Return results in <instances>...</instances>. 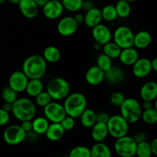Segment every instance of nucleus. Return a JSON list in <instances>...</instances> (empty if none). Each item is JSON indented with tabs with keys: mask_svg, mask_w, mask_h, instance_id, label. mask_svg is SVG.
I'll return each instance as SVG.
<instances>
[{
	"mask_svg": "<svg viewBox=\"0 0 157 157\" xmlns=\"http://www.w3.org/2000/svg\"><path fill=\"white\" fill-rule=\"evenodd\" d=\"M140 58L139 52L134 47L121 49L119 60L121 64L126 66H132Z\"/></svg>",
	"mask_w": 157,
	"mask_h": 157,
	"instance_id": "19",
	"label": "nucleus"
},
{
	"mask_svg": "<svg viewBox=\"0 0 157 157\" xmlns=\"http://www.w3.org/2000/svg\"><path fill=\"white\" fill-rule=\"evenodd\" d=\"M152 155L153 154L150 149V143L146 140L144 142L138 143L136 145L135 156L137 157H151Z\"/></svg>",
	"mask_w": 157,
	"mask_h": 157,
	"instance_id": "35",
	"label": "nucleus"
},
{
	"mask_svg": "<svg viewBox=\"0 0 157 157\" xmlns=\"http://www.w3.org/2000/svg\"><path fill=\"white\" fill-rule=\"evenodd\" d=\"M90 157H112L110 147L104 142L95 143L90 149Z\"/></svg>",
	"mask_w": 157,
	"mask_h": 157,
	"instance_id": "25",
	"label": "nucleus"
},
{
	"mask_svg": "<svg viewBox=\"0 0 157 157\" xmlns=\"http://www.w3.org/2000/svg\"><path fill=\"white\" fill-rule=\"evenodd\" d=\"M46 91L49 94L52 101L64 100L71 93V86L68 81L61 77H56L49 81Z\"/></svg>",
	"mask_w": 157,
	"mask_h": 157,
	"instance_id": "4",
	"label": "nucleus"
},
{
	"mask_svg": "<svg viewBox=\"0 0 157 157\" xmlns=\"http://www.w3.org/2000/svg\"><path fill=\"white\" fill-rule=\"evenodd\" d=\"M125 78V72L118 66H113L104 72V80L111 84H118Z\"/></svg>",
	"mask_w": 157,
	"mask_h": 157,
	"instance_id": "20",
	"label": "nucleus"
},
{
	"mask_svg": "<svg viewBox=\"0 0 157 157\" xmlns=\"http://www.w3.org/2000/svg\"><path fill=\"white\" fill-rule=\"evenodd\" d=\"M112 65H113V61H112L111 58L104 55V53L100 55L97 58V66L99 67L104 72L110 68Z\"/></svg>",
	"mask_w": 157,
	"mask_h": 157,
	"instance_id": "38",
	"label": "nucleus"
},
{
	"mask_svg": "<svg viewBox=\"0 0 157 157\" xmlns=\"http://www.w3.org/2000/svg\"><path fill=\"white\" fill-rule=\"evenodd\" d=\"M64 10L61 2L59 0H48L42 7L43 15L46 18L50 20L59 18L62 15Z\"/></svg>",
	"mask_w": 157,
	"mask_h": 157,
	"instance_id": "13",
	"label": "nucleus"
},
{
	"mask_svg": "<svg viewBox=\"0 0 157 157\" xmlns=\"http://www.w3.org/2000/svg\"><path fill=\"white\" fill-rule=\"evenodd\" d=\"M44 90V84L41 79H29L25 91L31 98H34Z\"/></svg>",
	"mask_w": 157,
	"mask_h": 157,
	"instance_id": "27",
	"label": "nucleus"
},
{
	"mask_svg": "<svg viewBox=\"0 0 157 157\" xmlns=\"http://www.w3.org/2000/svg\"><path fill=\"white\" fill-rule=\"evenodd\" d=\"M68 157H90V148L85 146H77L71 149Z\"/></svg>",
	"mask_w": 157,
	"mask_h": 157,
	"instance_id": "37",
	"label": "nucleus"
},
{
	"mask_svg": "<svg viewBox=\"0 0 157 157\" xmlns=\"http://www.w3.org/2000/svg\"><path fill=\"white\" fill-rule=\"evenodd\" d=\"M132 72L137 78H144L152 72L150 59L147 58H139L132 65Z\"/></svg>",
	"mask_w": 157,
	"mask_h": 157,
	"instance_id": "15",
	"label": "nucleus"
},
{
	"mask_svg": "<svg viewBox=\"0 0 157 157\" xmlns=\"http://www.w3.org/2000/svg\"><path fill=\"white\" fill-rule=\"evenodd\" d=\"M133 32L126 25H121L117 28L112 35L113 42L116 43L121 49L133 47Z\"/></svg>",
	"mask_w": 157,
	"mask_h": 157,
	"instance_id": "8",
	"label": "nucleus"
},
{
	"mask_svg": "<svg viewBox=\"0 0 157 157\" xmlns=\"http://www.w3.org/2000/svg\"><path fill=\"white\" fill-rule=\"evenodd\" d=\"M65 133V130L60 123H50L48 128L45 132V136L48 140L56 142L60 140Z\"/></svg>",
	"mask_w": 157,
	"mask_h": 157,
	"instance_id": "24",
	"label": "nucleus"
},
{
	"mask_svg": "<svg viewBox=\"0 0 157 157\" xmlns=\"http://www.w3.org/2000/svg\"><path fill=\"white\" fill-rule=\"evenodd\" d=\"M94 49L96 51L101 50V49H102V45H101V44H99V43L95 42L94 44Z\"/></svg>",
	"mask_w": 157,
	"mask_h": 157,
	"instance_id": "53",
	"label": "nucleus"
},
{
	"mask_svg": "<svg viewBox=\"0 0 157 157\" xmlns=\"http://www.w3.org/2000/svg\"><path fill=\"white\" fill-rule=\"evenodd\" d=\"M91 137L95 143L104 142L108 136V130L105 123L96 122L91 127Z\"/></svg>",
	"mask_w": 157,
	"mask_h": 157,
	"instance_id": "23",
	"label": "nucleus"
},
{
	"mask_svg": "<svg viewBox=\"0 0 157 157\" xmlns=\"http://www.w3.org/2000/svg\"><path fill=\"white\" fill-rule=\"evenodd\" d=\"M133 138L134 139V140L136 141V144H138V143H141L145 141L146 139H147V135H146V133H144V132L140 131L136 133V134L133 136Z\"/></svg>",
	"mask_w": 157,
	"mask_h": 157,
	"instance_id": "44",
	"label": "nucleus"
},
{
	"mask_svg": "<svg viewBox=\"0 0 157 157\" xmlns=\"http://www.w3.org/2000/svg\"><path fill=\"white\" fill-rule=\"evenodd\" d=\"M11 115L9 112L6 111L2 108H0V127L6 125L10 121Z\"/></svg>",
	"mask_w": 157,
	"mask_h": 157,
	"instance_id": "42",
	"label": "nucleus"
},
{
	"mask_svg": "<svg viewBox=\"0 0 157 157\" xmlns=\"http://www.w3.org/2000/svg\"><path fill=\"white\" fill-rule=\"evenodd\" d=\"M61 125L62 126V127L64 128V130L65 131H69V130H71L72 129L75 127V118L71 117L66 116L62 121H61Z\"/></svg>",
	"mask_w": 157,
	"mask_h": 157,
	"instance_id": "41",
	"label": "nucleus"
},
{
	"mask_svg": "<svg viewBox=\"0 0 157 157\" xmlns=\"http://www.w3.org/2000/svg\"><path fill=\"white\" fill-rule=\"evenodd\" d=\"M106 124L109 135L115 140L126 136L129 132V124L121 114L110 116Z\"/></svg>",
	"mask_w": 157,
	"mask_h": 157,
	"instance_id": "6",
	"label": "nucleus"
},
{
	"mask_svg": "<svg viewBox=\"0 0 157 157\" xmlns=\"http://www.w3.org/2000/svg\"><path fill=\"white\" fill-rule=\"evenodd\" d=\"M140 96L143 101H156L157 98V84L148 81L143 84L140 90Z\"/></svg>",
	"mask_w": 157,
	"mask_h": 157,
	"instance_id": "18",
	"label": "nucleus"
},
{
	"mask_svg": "<svg viewBox=\"0 0 157 157\" xmlns=\"http://www.w3.org/2000/svg\"><path fill=\"white\" fill-rule=\"evenodd\" d=\"M7 2H9V3H11V4L12 5H17V6H18L20 0H7Z\"/></svg>",
	"mask_w": 157,
	"mask_h": 157,
	"instance_id": "54",
	"label": "nucleus"
},
{
	"mask_svg": "<svg viewBox=\"0 0 157 157\" xmlns=\"http://www.w3.org/2000/svg\"><path fill=\"white\" fill-rule=\"evenodd\" d=\"M152 42V35L147 31H140L134 34L133 38V47L137 50L146 49L150 45Z\"/></svg>",
	"mask_w": 157,
	"mask_h": 157,
	"instance_id": "21",
	"label": "nucleus"
},
{
	"mask_svg": "<svg viewBox=\"0 0 157 157\" xmlns=\"http://www.w3.org/2000/svg\"><path fill=\"white\" fill-rule=\"evenodd\" d=\"M29 80L22 71H15L9 76V87L13 89L16 93H22L25 90Z\"/></svg>",
	"mask_w": 157,
	"mask_h": 157,
	"instance_id": "12",
	"label": "nucleus"
},
{
	"mask_svg": "<svg viewBox=\"0 0 157 157\" xmlns=\"http://www.w3.org/2000/svg\"><path fill=\"white\" fill-rule=\"evenodd\" d=\"M117 16L121 18H127L131 13V6L130 3L125 0H119L115 5Z\"/></svg>",
	"mask_w": 157,
	"mask_h": 157,
	"instance_id": "31",
	"label": "nucleus"
},
{
	"mask_svg": "<svg viewBox=\"0 0 157 157\" xmlns=\"http://www.w3.org/2000/svg\"><path fill=\"white\" fill-rule=\"evenodd\" d=\"M91 34L95 42L99 43L102 46L111 41L113 35L110 28L102 23L92 28Z\"/></svg>",
	"mask_w": 157,
	"mask_h": 157,
	"instance_id": "14",
	"label": "nucleus"
},
{
	"mask_svg": "<svg viewBox=\"0 0 157 157\" xmlns=\"http://www.w3.org/2000/svg\"><path fill=\"white\" fill-rule=\"evenodd\" d=\"M136 141L133 136H126L116 139L114 143V150L117 154L121 157H133L136 154Z\"/></svg>",
	"mask_w": 157,
	"mask_h": 157,
	"instance_id": "7",
	"label": "nucleus"
},
{
	"mask_svg": "<svg viewBox=\"0 0 157 157\" xmlns=\"http://www.w3.org/2000/svg\"><path fill=\"white\" fill-rule=\"evenodd\" d=\"M21 71L29 79H41L47 71V62L41 55H30L23 61Z\"/></svg>",
	"mask_w": 157,
	"mask_h": 157,
	"instance_id": "1",
	"label": "nucleus"
},
{
	"mask_svg": "<svg viewBox=\"0 0 157 157\" xmlns=\"http://www.w3.org/2000/svg\"><path fill=\"white\" fill-rule=\"evenodd\" d=\"M125 99L126 98L124 94L120 91L113 92L110 97V103H111L112 105L115 106V107H120Z\"/></svg>",
	"mask_w": 157,
	"mask_h": 157,
	"instance_id": "40",
	"label": "nucleus"
},
{
	"mask_svg": "<svg viewBox=\"0 0 157 157\" xmlns=\"http://www.w3.org/2000/svg\"><path fill=\"white\" fill-rule=\"evenodd\" d=\"M44 117L50 123H61V121L67 116L63 104L58 101H52L43 107Z\"/></svg>",
	"mask_w": 157,
	"mask_h": 157,
	"instance_id": "9",
	"label": "nucleus"
},
{
	"mask_svg": "<svg viewBox=\"0 0 157 157\" xmlns=\"http://www.w3.org/2000/svg\"><path fill=\"white\" fill-rule=\"evenodd\" d=\"M18 6L21 15L28 19H33L38 15L39 7L34 0H20Z\"/></svg>",
	"mask_w": 157,
	"mask_h": 157,
	"instance_id": "16",
	"label": "nucleus"
},
{
	"mask_svg": "<svg viewBox=\"0 0 157 157\" xmlns=\"http://www.w3.org/2000/svg\"><path fill=\"white\" fill-rule=\"evenodd\" d=\"M34 1H35V2L36 3L38 7L42 8L48 2V0H34Z\"/></svg>",
	"mask_w": 157,
	"mask_h": 157,
	"instance_id": "52",
	"label": "nucleus"
},
{
	"mask_svg": "<svg viewBox=\"0 0 157 157\" xmlns=\"http://www.w3.org/2000/svg\"><path fill=\"white\" fill-rule=\"evenodd\" d=\"M42 57L47 63H57L61 60V51L56 46H47L43 51Z\"/></svg>",
	"mask_w": 157,
	"mask_h": 157,
	"instance_id": "26",
	"label": "nucleus"
},
{
	"mask_svg": "<svg viewBox=\"0 0 157 157\" xmlns=\"http://www.w3.org/2000/svg\"><path fill=\"white\" fill-rule=\"evenodd\" d=\"M12 114L18 121H32L36 116L37 108L35 102L27 98H18L12 104Z\"/></svg>",
	"mask_w": 157,
	"mask_h": 157,
	"instance_id": "2",
	"label": "nucleus"
},
{
	"mask_svg": "<svg viewBox=\"0 0 157 157\" xmlns=\"http://www.w3.org/2000/svg\"><path fill=\"white\" fill-rule=\"evenodd\" d=\"M102 51L104 55H106L113 60L119 58V55L121 52V48L116 43L110 41L102 46Z\"/></svg>",
	"mask_w": 157,
	"mask_h": 157,
	"instance_id": "30",
	"label": "nucleus"
},
{
	"mask_svg": "<svg viewBox=\"0 0 157 157\" xmlns=\"http://www.w3.org/2000/svg\"><path fill=\"white\" fill-rule=\"evenodd\" d=\"M87 104L85 95L80 92L70 93L63 103L66 114L75 119L79 118L83 111L87 108Z\"/></svg>",
	"mask_w": 157,
	"mask_h": 157,
	"instance_id": "3",
	"label": "nucleus"
},
{
	"mask_svg": "<svg viewBox=\"0 0 157 157\" xmlns=\"http://www.w3.org/2000/svg\"><path fill=\"white\" fill-rule=\"evenodd\" d=\"M74 18L76 21V22L78 23V25L82 24L84 23V15H83L82 13H80V12H76L75 15H74Z\"/></svg>",
	"mask_w": 157,
	"mask_h": 157,
	"instance_id": "48",
	"label": "nucleus"
},
{
	"mask_svg": "<svg viewBox=\"0 0 157 157\" xmlns=\"http://www.w3.org/2000/svg\"><path fill=\"white\" fill-rule=\"evenodd\" d=\"M61 2L64 9L73 13L78 12L82 8L83 0H61Z\"/></svg>",
	"mask_w": 157,
	"mask_h": 157,
	"instance_id": "33",
	"label": "nucleus"
},
{
	"mask_svg": "<svg viewBox=\"0 0 157 157\" xmlns=\"http://www.w3.org/2000/svg\"><path fill=\"white\" fill-rule=\"evenodd\" d=\"M150 64H151L152 71L156 72L157 71V58H155L153 60H150Z\"/></svg>",
	"mask_w": 157,
	"mask_h": 157,
	"instance_id": "51",
	"label": "nucleus"
},
{
	"mask_svg": "<svg viewBox=\"0 0 157 157\" xmlns=\"http://www.w3.org/2000/svg\"><path fill=\"white\" fill-rule=\"evenodd\" d=\"M79 118L81 125L87 129L91 128L94 125L95 123L97 122L96 113L94 110L90 108H87V107L83 111V113H81Z\"/></svg>",
	"mask_w": 157,
	"mask_h": 157,
	"instance_id": "28",
	"label": "nucleus"
},
{
	"mask_svg": "<svg viewBox=\"0 0 157 157\" xmlns=\"http://www.w3.org/2000/svg\"><path fill=\"white\" fill-rule=\"evenodd\" d=\"M85 80L90 86H98L104 81V71L97 65L89 67L85 74Z\"/></svg>",
	"mask_w": 157,
	"mask_h": 157,
	"instance_id": "17",
	"label": "nucleus"
},
{
	"mask_svg": "<svg viewBox=\"0 0 157 157\" xmlns=\"http://www.w3.org/2000/svg\"><path fill=\"white\" fill-rule=\"evenodd\" d=\"M26 132L18 124L9 126L3 133V140L10 146H16L25 140Z\"/></svg>",
	"mask_w": 157,
	"mask_h": 157,
	"instance_id": "10",
	"label": "nucleus"
},
{
	"mask_svg": "<svg viewBox=\"0 0 157 157\" xmlns=\"http://www.w3.org/2000/svg\"><path fill=\"white\" fill-rule=\"evenodd\" d=\"M110 117V114L106 113V112H99V113H96V121L97 122L105 123V124H107Z\"/></svg>",
	"mask_w": 157,
	"mask_h": 157,
	"instance_id": "43",
	"label": "nucleus"
},
{
	"mask_svg": "<svg viewBox=\"0 0 157 157\" xmlns=\"http://www.w3.org/2000/svg\"><path fill=\"white\" fill-rule=\"evenodd\" d=\"M150 149H151L152 154L153 156H156L157 155V139H154L151 142V144H150Z\"/></svg>",
	"mask_w": 157,
	"mask_h": 157,
	"instance_id": "49",
	"label": "nucleus"
},
{
	"mask_svg": "<svg viewBox=\"0 0 157 157\" xmlns=\"http://www.w3.org/2000/svg\"><path fill=\"white\" fill-rule=\"evenodd\" d=\"M93 7H94V2L91 0H83L82 8H81V9L87 12V11L92 9Z\"/></svg>",
	"mask_w": 157,
	"mask_h": 157,
	"instance_id": "47",
	"label": "nucleus"
},
{
	"mask_svg": "<svg viewBox=\"0 0 157 157\" xmlns=\"http://www.w3.org/2000/svg\"><path fill=\"white\" fill-rule=\"evenodd\" d=\"M51 101H52V98H51L49 94L48 93L46 90L41 91L39 94H38L35 98V105H38V107H45V106L47 105V104H48Z\"/></svg>",
	"mask_w": 157,
	"mask_h": 157,
	"instance_id": "39",
	"label": "nucleus"
},
{
	"mask_svg": "<svg viewBox=\"0 0 157 157\" xmlns=\"http://www.w3.org/2000/svg\"><path fill=\"white\" fill-rule=\"evenodd\" d=\"M32 131L38 135L44 134L50 124V122L44 117H35L32 121Z\"/></svg>",
	"mask_w": 157,
	"mask_h": 157,
	"instance_id": "29",
	"label": "nucleus"
},
{
	"mask_svg": "<svg viewBox=\"0 0 157 157\" xmlns=\"http://www.w3.org/2000/svg\"><path fill=\"white\" fill-rule=\"evenodd\" d=\"M125 1L128 2H130V3H131V2H133L136 1V0H125Z\"/></svg>",
	"mask_w": 157,
	"mask_h": 157,
	"instance_id": "56",
	"label": "nucleus"
},
{
	"mask_svg": "<svg viewBox=\"0 0 157 157\" xmlns=\"http://www.w3.org/2000/svg\"><path fill=\"white\" fill-rule=\"evenodd\" d=\"M7 2V0H0V4H4Z\"/></svg>",
	"mask_w": 157,
	"mask_h": 157,
	"instance_id": "55",
	"label": "nucleus"
},
{
	"mask_svg": "<svg viewBox=\"0 0 157 157\" xmlns=\"http://www.w3.org/2000/svg\"><path fill=\"white\" fill-rule=\"evenodd\" d=\"M154 101H143V104H141L143 110H150L152 108L156 109V104L153 103Z\"/></svg>",
	"mask_w": 157,
	"mask_h": 157,
	"instance_id": "45",
	"label": "nucleus"
},
{
	"mask_svg": "<svg viewBox=\"0 0 157 157\" xmlns=\"http://www.w3.org/2000/svg\"><path fill=\"white\" fill-rule=\"evenodd\" d=\"M119 107L121 115L129 124H136L140 120L143 109L140 103L135 98H126Z\"/></svg>",
	"mask_w": 157,
	"mask_h": 157,
	"instance_id": "5",
	"label": "nucleus"
},
{
	"mask_svg": "<svg viewBox=\"0 0 157 157\" xmlns=\"http://www.w3.org/2000/svg\"><path fill=\"white\" fill-rule=\"evenodd\" d=\"M2 108L3 110H6V111L11 113V112H12V104H11V103L5 102L4 104H3L2 107Z\"/></svg>",
	"mask_w": 157,
	"mask_h": 157,
	"instance_id": "50",
	"label": "nucleus"
},
{
	"mask_svg": "<svg viewBox=\"0 0 157 157\" xmlns=\"http://www.w3.org/2000/svg\"><path fill=\"white\" fill-rule=\"evenodd\" d=\"M20 126L21 128L27 133V132L31 131L32 130V121H21Z\"/></svg>",
	"mask_w": 157,
	"mask_h": 157,
	"instance_id": "46",
	"label": "nucleus"
},
{
	"mask_svg": "<svg viewBox=\"0 0 157 157\" xmlns=\"http://www.w3.org/2000/svg\"><path fill=\"white\" fill-rule=\"evenodd\" d=\"M101 11L103 19L109 22L115 21L118 18L115 6L113 5H107L104 6L103 9H101Z\"/></svg>",
	"mask_w": 157,
	"mask_h": 157,
	"instance_id": "32",
	"label": "nucleus"
},
{
	"mask_svg": "<svg viewBox=\"0 0 157 157\" xmlns=\"http://www.w3.org/2000/svg\"><path fill=\"white\" fill-rule=\"evenodd\" d=\"M2 98L4 102L13 104L18 98V93H16L10 87L7 86V87H4L2 90Z\"/></svg>",
	"mask_w": 157,
	"mask_h": 157,
	"instance_id": "36",
	"label": "nucleus"
},
{
	"mask_svg": "<svg viewBox=\"0 0 157 157\" xmlns=\"http://www.w3.org/2000/svg\"><path fill=\"white\" fill-rule=\"evenodd\" d=\"M102 15L101 9L97 7H93L92 9L87 11L84 15V23L88 28H94L98 25L102 21Z\"/></svg>",
	"mask_w": 157,
	"mask_h": 157,
	"instance_id": "22",
	"label": "nucleus"
},
{
	"mask_svg": "<svg viewBox=\"0 0 157 157\" xmlns=\"http://www.w3.org/2000/svg\"><path fill=\"white\" fill-rule=\"evenodd\" d=\"M141 120L145 124L149 125H153L157 123V110L156 108H152L150 110H143L141 114Z\"/></svg>",
	"mask_w": 157,
	"mask_h": 157,
	"instance_id": "34",
	"label": "nucleus"
},
{
	"mask_svg": "<svg viewBox=\"0 0 157 157\" xmlns=\"http://www.w3.org/2000/svg\"><path fill=\"white\" fill-rule=\"evenodd\" d=\"M79 25L76 22L73 16L61 18L57 25V30L63 37H71L75 35L78 29Z\"/></svg>",
	"mask_w": 157,
	"mask_h": 157,
	"instance_id": "11",
	"label": "nucleus"
}]
</instances>
